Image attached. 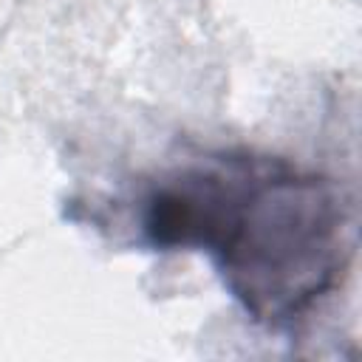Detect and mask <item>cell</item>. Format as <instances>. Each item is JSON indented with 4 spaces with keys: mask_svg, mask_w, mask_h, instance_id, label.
<instances>
[{
    "mask_svg": "<svg viewBox=\"0 0 362 362\" xmlns=\"http://www.w3.org/2000/svg\"><path fill=\"white\" fill-rule=\"evenodd\" d=\"M153 246L206 249L255 320H300L342 277L351 218L328 178L252 153H209L150 195Z\"/></svg>",
    "mask_w": 362,
    "mask_h": 362,
    "instance_id": "cell-1",
    "label": "cell"
}]
</instances>
